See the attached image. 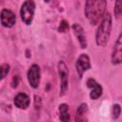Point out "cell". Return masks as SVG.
<instances>
[{
    "instance_id": "cell-1",
    "label": "cell",
    "mask_w": 122,
    "mask_h": 122,
    "mask_svg": "<svg viewBox=\"0 0 122 122\" xmlns=\"http://www.w3.org/2000/svg\"><path fill=\"white\" fill-rule=\"evenodd\" d=\"M107 12L106 0H88L85 2L84 13L92 26L98 25Z\"/></svg>"
},
{
    "instance_id": "cell-2",
    "label": "cell",
    "mask_w": 122,
    "mask_h": 122,
    "mask_svg": "<svg viewBox=\"0 0 122 122\" xmlns=\"http://www.w3.org/2000/svg\"><path fill=\"white\" fill-rule=\"evenodd\" d=\"M112 28V15L107 11L95 31V43L99 47H105L111 37Z\"/></svg>"
},
{
    "instance_id": "cell-3",
    "label": "cell",
    "mask_w": 122,
    "mask_h": 122,
    "mask_svg": "<svg viewBox=\"0 0 122 122\" xmlns=\"http://www.w3.org/2000/svg\"><path fill=\"white\" fill-rule=\"evenodd\" d=\"M20 18L22 22L26 25H30L32 23L34 13H35V3L32 0H27L24 1L21 5L20 10Z\"/></svg>"
},
{
    "instance_id": "cell-4",
    "label": "cell",
    "mask_w": 122,
    "mask_h": 122,
    "mask_svg": "<svg viewBox=\"0 0 122 122\" xmlns=\"http://www.w3.org/2000/svg\"><path fill=\"white\" fill-rule=\"evenodd\" d=\"M57 71L60 78V96H63L66 94L68 91V76H69V69L66 65V63L63 60H60L57 64Z\"/></svg>"
},
{
    "instance_id": "cell-5",
    "label": "cell",
    "mask_w": 122,
    "mask_h": 122,
    "mask_svg": "<svg viewBox=\"0 0 122 122\" xmlns=\"http://www.w3.org/2000/svg\"><path fill=\"white\" fill-rule=\"evenodd\" d=\"M27 79H28L29 85L31 88L37 89L39 87L40 79H41V70L37 64H32L29 68L27 71Z\"/></svg>"
},
{
    "instance_id": "cell-6",
    "label": "cell",
    "mask_w": 122,
    "mask_h": 122,
    "mask_svg": "<svg viewBox=\"0 0 122 122\" xmlns=\"http://www.w3.org/2000/svg\"><path fill=\"white\" fill-rule=\"evenodd\" d=\"M91 67H92V64H91V59L89 55L86 53H81L75 62V71L78 74V77L82 78L84 73L87 71H89Z\"/></svg>"
},
{
    "instance_id": "cell-7",
    "label": "cell",
    "mask_w": 122,
    "mask_h": 122,
    "mask_svg": "<svg viewBox=\"0 0 122 122\" xmlns=\"http://www.w3.org/2000/svg\"><path fill=\"white\" fill-rule=\"evenodd\" d=\"M111 63L114 66L122 63V31L119 33L112 47L111 53Z\"/></svg>"
},
{
    "instance_id": "cell-8",
    "label": "cell",
    "mask_w": 122,
    "mask_h": 122,
    "mask_svg": "<svg viewBox=\"0 0 122 122\" xmlns=\"http://www.w3.org/2000/svg\"><path fill=\"white\" fill-rule=\"evenodd\" d=\"M87 87L90 89V97L92 100H97L103 94L102 86L92 77H89L86 81Z\"/></svg>"
},
{
    "instance_id": "cell-9",
    "label": "cell",
    "mask_w": 122,
    "mask_h": 122,
    "mask_svg": "<svg viewBox=\"0 0 122 122\" xmlns=\"http://www.w3.org/2000/svg\"><path fill=\"white\" fill-rule=\"evenodd\" d=\"M0 21L4 28H12L16 23V15L11 10L2 9L0 12Z\"/></svg>"
},
{
    "instance_id": "cell-10",
    "label": "cell",
    "mask_w": 122,
    "mask_h": 122,
    "mask_svg": "<svg viewBox=\"0 0 122 122\" xmlns=\"http://www.w3.org/2000/svg\"><path fill=\"white\" fill-rule=\"evenodd\" d=\"M71 29L73 30L74 35L76 36V38L78 40V43L80 45V48L81 49H86L88 43H87V38H86V34H85V31H84L83 27L81 25H79L78 23H74V24H72Z\"/></svg>"
},
{
    "instance_id": "cell-11",
    "label": "cell",
    "mask_w": 122,
    "mask_h": 122,
    "mask_svg": "<svg viewBox=\"0 0 122 122\" xmlns=\"http://www.w3.org/2000/svg\"><path fill=\"white\" fill-rule=\"evenodd\" d=\"M13 103L16 108L20 110H26L30 105V97L25 92H18L14 96Z\"/></svg>"
},
{
    "instance_id": "cell-12",
    "label": "cell",
    "mask_w": 122,
    "mask_h": 122,
    "mask_svg": "<svg viewBox=\"0 0 122 122\" xmlns=\"http://www.w3.org/2000/svg\"><path fill=\"white\" fill-rule=\"evenodd\" d=\"M89 121V107L87 103H81L75 112L74 122H88Z\"/></svg>"
},
{
    "instance_id": "cell-13",
    "label": "cell",
    "mask_w": 122,
    "mask_h": 122,
    "mask_svg": "<svg viewBox=\"0 0 122 122\" xmlns=\"http://www.w3.org/2000/svg\"><path fill=\"white\" fill-rule=\"evenodd\" d=\"M58 112H59V120L61 122H70L71 115L69 111V106L66 103H61L58 106Z\"/></svg>"
},
{
    "instance_id": "cell-14",
    "label": "cell",
    "mask_w": 122,
    "mask_h": 122,
    "mask_svg": "<svg viewBox=\"0 0 122 122\" xmlns=\"http://www.w3.org/2000/svg\"><path fill=\"white\" fill-rule=\"evenodd\" d=\"M121 111H122V109H121V106L119 104H117V103L113 104L112 107V112H111L112 119L116 120L117 118H119V116L121 114Z\"/></svg>"
},
{
    "instance_id": "cell-15",
    "label": "cell",
    "mask_w": 122,
    "mask_h": 122,
    "mask_svg": "<svg viewBox=\"0 0 122 122\" xmlns=\"http://www.w3.org/2000/svg\"><path fill=\"white\" fill-rule=\"evenodd\" d=\"M113 15L116 18H118V17H120L122 15V1H116L114 3Z\"/></svg>"
},
{
    "instance_id": "cell-16",
    "label": "cell",
    "mask_w": 122,
    "mask_h": 122,
    "mask_svg": "<svg viewBox=\"0 0 122 122\" xmlns=\"http://www.w3.org/2000/svg\"><path fill=\"white\" fill-rule=\"evenodd\" d=\"M10 67L8 63H3L0 67V71H1V80H3L7 75L8 73L10 72Z\"/></svg>"
},
{
    "instance_id": "cell-17",
    "label": "cell",
    "mask_w": 122,
    "mask_h": 122,
    "mask_svg": "<svg viewBox=\"0 0 122 122\" xmlns=\"http://www.w3.org/2000/svg\"><path fill=\"white\" fill-rule=\"evenodd\" d=\"M69 28H70L69 23L66 20H62L60 22L59 27H58V31H60V32H66L69 30Z\"/></svg>"
},
{
    "instance_id": "cell-18",
    "label": "cell",
    "mask_w": 122,
    "mask_h": 122,
    "mask_svg": "<svg viewBox=\"0 0 122 122\" xmlns=\"http://www.w3.org/2000/svg\"><path fill=\"white\" fill-rule=\"evenodd\" d=\"M18 83H19V76L18 75H14L12 77V80H11V87L12 88H16L18 86Z\"/></svg>"
}]
</instances>
